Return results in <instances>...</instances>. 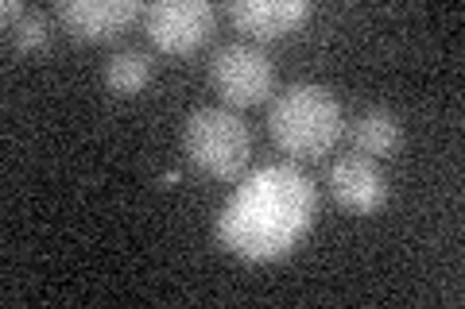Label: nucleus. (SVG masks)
Segmentation results:
<instances>
[{
	"instance_id": "obj_1",
	"label": "nucleus",
	"mask_w": 465,
	"mask_h": 309,
	"mask_svg": "<svg viewBox=\"0 0 465 309\" xmlns=\"http://www.w3.org/2000/svg\"><path fill=\"white\" fill-rule=\"evenodd\" d=\"M318 213V189L291 163L260 167L244 179L217 217V237L225 252L264 263L280 259L311 232Z\"/></svg>"
},
{
	"instance_id": "obj_2",
	"label": "nucleus",
	"mask_w": 465,
	"mask_h": 309,
	"mask_svg": "<svg viewBox=\"0 0 465 309\" xmlns=\"http://www.w3.org/2000/svg\"><path fill=\"white\" fill-rule=\"evenodd\" d=\"M268 131L275 147L291 159H322L345 131L341 105L326 85L291 82L268 105Z\"/></svg>"
},
{
	"instance_id": "obj_3",
	"label": "nucleus",
	"mask_w": 465,
	"mask_h": 309,
	"mask_svg": "<svg viewBox=\"0 0 465 309\" xmlns=\"http://www.w3.org/2000/svg\"><path fill=\"white\" fill-rule=\"evenodd\" d=\"M183 147L191 155L198 170H206L210 179L237 182L252 155V131L232 109H194L186 116L183 128Z\"/></svg>"
},
{
	"instance_id": "obj_4",
	"label": "nucleus",
	"mask_w": 465,
	"mask_h": 309,
	"mask_svg": "<svg viewBox=\"0 0 465 309\" xmlns=\"http://www.w3.org/2000/svg\"><path fill=\"white\" fill-rule=\"evenodd\" d=\"M210 82L229 109H252L272 97L275 66L256 43H225L210 58Z\"/></svg>"
},
{
	"instance_id": "obj_5",
	"label": "nucleus",
	"mask_w": 465,
	"mask_h": 309,
	"mask_svg": "<svg viewBox=\"0 0 465 309\" xmlns=\"http://www.w3.org/2000/svg\"><path fill=\"white\" fill-rule=\"evenodd\" d=\"M140 20L163 54H191L213 35L210 0H155V5H143Z\"/></svg>"
},
{
	"instance_id": "obj_6",
	"label": "nucleus",
	"mask_w": 465,
	"mask_h": 309,
	"mask_svg": "<svg viewBox=\"0 0 465 309\" xmlns=\"http://www.w3.org/2000/svg\"><path fill=\"white\" fill-rule=\"evenodd\" d=\"M330 194L341 209L369 217L388 205V179L376 159L353 151V155H341L330 167Z\"/></svg>"
},
{
	"instance_id": "obj_7",
	"label": "nucleus",
	"mask_w": 465,
	"mask_h": 309,
	"mask_svg": "<svg viewBox=\"0 0 465 309\" xmlns=\"http://www.w3.org/2000/svg\"><path fill=\"white\" fill-rule=\"evenodd\" d=\"M140 16L143 8L136 0H63V5H54V20L74 39H85V43L116 39Z\"/></svg>"
},
{
	"instance_id": "obj_8",
	"label": "nucleus",
	"mask_w": 465,
	"mask_h": 309,
	"mask_svg": "<svg viewBox=\"0 0 465 309\" xmlns=\"http://www.w3.org/2000/svg\"><path fill=\"white\" fill-rule=\"evenodd\" d=\"M311 0H232L229 20L249 39H280L311 20Z\"/></svg>"
},
{
	"instance_id": "obj_9",
	"label": "nucleus",
	"mask_w": 465,
	"mask_h": 309,
	"mask_svg": "<svg viewBox=\"0 0 465 309\" xmlns=\"http://www.w3.org/2000/svg\"><path fill=\"white\" fill-rule=\"evenodd\" d=\"M400 143H403V124H400V116L391 109H384V105L365 109L353 121V147H357V155L388 159V155L400 151Z\"/></svg>"
},
{
	"instance_id": "obj_10",
	"label": "nucleus",
	"mask_w": 465,
	"mask_h": 309,
	"mask_svg": "<svg viewBox=\"0 0 465 309\" xmlns=\"http://www.w3.org/2000/svg\"><path fill=\"white\" fill-rule=\"evenodd\" d=\"M152 78H155V63H152V54L140 51V47L113 51L105 70H101V82H105V90L116 93V97H140L152 85Z\"/></svg>"
},
{
	"instance_id": "obj_11",
	"label": "nucleus",
	"mask_w": 465,
	"mask_h": 309,
	"mask_svg": "<svg viewBox=\"0 0 465 309\" xmlns=\"http://www.w3.org/2000/svg\"><path fill=\"white\" fill-rule=\"evenodd\" d=\"M5 32L8 47L16 54H35L51 43V24L39 8H27L20 0H5Z\"/></svg>"
},
{
	"instance_id": "obj_12",
	"label": "nucleus",
	"mask_w": 465,
	"mask_h": 309,
	"mask_svg": "<svg viewBox=\"0 0 465 309\" xmlns=\"http://www.w3.org/2000/svg\"><path fill=\"white\" fill-rule=\"evenodd\" d=\"M159 182H163V186H174V182H179V170H167V174H163V179H159Z\"/></svg>"
}]
</instances>
